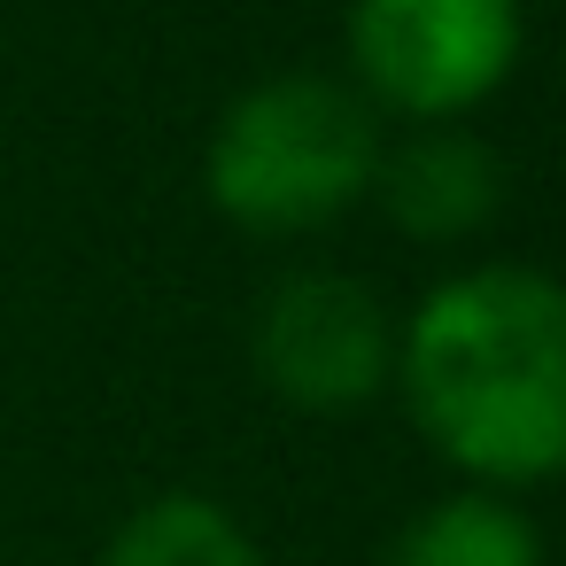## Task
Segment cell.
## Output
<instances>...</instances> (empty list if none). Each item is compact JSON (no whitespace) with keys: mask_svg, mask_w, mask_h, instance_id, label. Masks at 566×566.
Returning a JSON list of instances; mask_svg holds the SVG:
<instances>
[{"mask_svg":"<svg viewBox=\"0 0 566 566\" xmlns=\"http://www.w3.org/2000/svg\"><path fill=\"white\" fill-rule=\"evenodd\" d=\"M396 396L465 489H543L566 473V280L543 264H465L396 326Z\"/></svg>","mask_w":566,"mask_h":566,"instance_id":"6da1fadb","label":"cell"},{"mask_svg":"<svg viewBox=\"0 0 566 566\" xmlns=\"http://www.w3.org/2000/svg\"><path fill=\"white\" fill-rule=\"evenodd\" d=\"M388 125L380 109L326 71H280L226 102L202 148V195L226 226L256 241L318 233L373 195Z\"/></svg>","mask_w":566,"mask_h":566,"instance_id":"7a4b0ae2","label":"cell"},{"mask_svg":"<svg viewBox=\"0 0 566 566\" xmlns=\"http://www.w3.org/2000/svg\"><path fill=\"white\" fill-rule=\"evenodd\" d=\"M527 48L520 0H349V86L396 125L473 117Z\"/></svg>","mask_w":566,"mask_h":566,"instance_id":"3957f363","label":"cell"},{"mask_svg":"<svg viewBox=\"0 0 566 566\" xmlns=\"http://www.w3.org/2000/svg\"><path fill=\"white\" fill-rule=\"evenodd\" d=\"M249 357L287 411L342 419V411H365L380 388H396V318L357 272L303 264L264 287Z\"/></svg>","mask_w":566,"mask_h":566,"instance_id":"277c9868","label":"cell"},{"mask_svg":"<svg viewBox=\"0 0 566 566\" xmlns=\"http://www.w3.org/2000/svg\"><path fill=\"white\" fill-rule=\"evenodd\" d=\"M388 226L419 249H450L496 226L504 210V156L473 125H403V140L380 148L373 195Z\"/></svg>","mask_w":566,"mask_h":566,"instance_id":"5b68a950","label":"cell"},{"mask_svg":"<svg viewBox=\"0 0 566 566\" xmlns=\"http://www.w3.org/2000/svg\"><path fill=\"white\" fill-rule=\"evenodd\" d=\"M380 566H543V527L520 496L496 489H450L403 520Z\"/></svg>","mask_w":566,"mask_h":566,"instance_id":"8992f818","label":"cell"},{"mask_svg":"<svg viewBox=\"0 0 566 566\" xmlns=\"http://www.w3.org/2000/svg\"><path fill=\"white\" fill-rule=\"evenodd\" d=\"M102 566H264V551L218 496L164 489L117 520V535L102 543Z\"/></svg>","mask_w":566,"mask_h":566,"instance_id":"52a82bcc","label":"cell"}]
</instances>
